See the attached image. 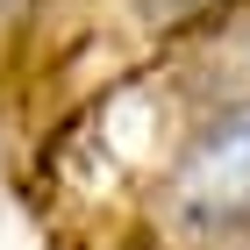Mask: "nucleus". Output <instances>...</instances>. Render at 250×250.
<instances>
[{
  "label": "nucleus",
  "mask_w": 250,
  "mask_h": 250,
  "mask_svg": "<svg viewBox=\"0 0 250 250\" xmlns=\"http://www.w3.org/2000/svg\"><path fill=\"white\" fill-rule=\"evenodd\" d=\"M186 193L200 200V208H243V200H250V115L229 122L208 150L193 157Z\"/></svg>",
  "instance_id": "f257e3e1"
}]
</instances>
